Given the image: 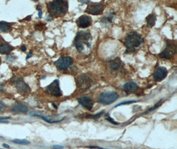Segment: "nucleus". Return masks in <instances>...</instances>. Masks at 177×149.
<instances>
[{
    "label": "nucleus",
    "instance_id": "nucleus-1",
    "mask_svg": "<svg viewBox=\"0 0 177 149\" xmlns=\"http://www.w3.org/2000/svg\"><path fill=\"white\" fill-rule=\"evenodd\" d=\"M144 43V39H143L141 35H140L137 32L133 31L129 33L124 39L123 44L126 47V51L125 53H134Z\"/></svg>",
    "mask_w": 177,
    "mask_h": 149
},
{
    "label": "nucleus",
    "instance_id": "nucleus-2",
    "mask_svg": "<svg viewBox=\"0 0 177 149\" xmlns=\"http://www.w3.org/2000/svg\"><path fill=\"white\" fill-rule=\"evenodd\" d=\"M92 36L90 31H79L77 33L75 39V45L80 53H84L86 48H90Z\"/></svg>",
    "mask_w": 177,
    "mask_h": 149
},
{
    "label": "nucleus",
    "instance_id": "nucleus-3",
    "mask_svg": "<svg viewBox=\"0 0 177 149\" xmlns=\"http://www.w3.org/2000/svg\"><path fill=\"white\" fill-rule=\"evenodd\" d=\"M68 9V3L63 0H57L50 2L48 5V11L50 17H61L67 12Z\"/></svg>",
    "mask_w": 177,
    "mask_h": 149
},
{
    "label": "nucleus",
    "instance_id": "nucleus-4",
    "mask_svg": "<svg viewBox=\"0 0 177 149\" xmlns=\"http://www.w3.org/2000/svg\"><path fill=\"white\" fill-rule=\"evenodd\" d=\"M176 53V43L175 40H167L166 41V47L165 49L159 54L161 58L170 60Z\"/></svg>",
    "mask_w": 177,
    "mask_h": 149
},
{
    "label": "nucleus",
    "instance_id": "nucleus-5",
    "mask_svg": "<svg viewBox=\"0 0 177 149\" xmlns=\"http://www.w3.org/2000/svg\"><path fill=\"white\" fill-rule=\"evenodd\" d=\"M108 71L112 74H117L124 71V63L120 58L111 60L107 63Z\"/></svg>",
    "mask_w": 177,
    "mask_h": 149
},
{
    "label": "nucleus",
    "instance_id": "nucleus-6",
    "mask_svg": "<svg viewBox=\"0 0 177 149\" xmlns=\"http://www.w3.org/2000/svg\"><path fill=\"white\" fill-rule=\"evenodd\" d=\"M119 98V94L115 92H107L99 95L98 101L104 105H109L113 103Z\"/></svg>",
    "mask_w": 177,
    "mask_h": 149
},
{
    "label": "nucleus",
    "instance_id": "nucleus-7",
    "mask_svg": "<svg viewBox=\"0 0 177 149\" xmlns=\"http://www.w3.org/2000/svg\"><path fill=\"white\" fill-rule=\"evenodd\" d=\"M76 83L81 90H86L92 86V79L88 74H82L77 78Z\"/></svg>",
    "mask_w": 177,
    "mask_h": 149
},
{
    "label": "nucleus",
    "instance_id": "nucleus-8",
    "mask_svg": "<svg viewBox=\"0 0 177 149\" xmlns=\"http://www.w3.org/2000/svg\"><path fill=\"white\" fill-rule=\"evenodd\" d=\"M104 8L105 5L104 3H92L90 5H88L86 12L91 15H94V16H98V15H101L103 13Z\"/></svg>",
    "mask_w": 177,
    "mask_h": 149
},
{
    "label": "nucleus",
    "instance_id": "nucleus-9",
    "mask_svg": "<svg viewBox=\"0 0 177 149\" xmlns=\"http://www.w3.org/2000/svg\"><path fill=\"white\" fill-rule=\"evenodd\" d=\"M73 63V60L70 57H62L54 62L55 66L59 70H66Z\"/></svg>",
    "mask_w": 177,
    "mask_h": 149
},
{
    "label": "nucleus",
    "instance_id": "nucleus-10",
    "mask_svg": "<svg viewBox=\"0 0 177 149\" xmlns=\"http://www.w3.org/2000/svg\"><path fill=\"white\" fill-rule=\"evenodd\" d=\"M46 91L49 94L59 97L62 95V92L60 88V84H59L58 80H54L52 83L48 85L46 88Z\"/></svg>",
    "mask_w": 177,
    "mask_h": 149
},
{
    "label": "nucleus",
    "instance_id": "nucleus-11",
    "mask_svg": "<svg viewBox=\"0 0 177 149\" xmlns=\"http://www.w3.org/2000/svg\"><path fill=\"white\" fill-rule=\"evenodd\" d=\"M92 18L91 17L86 16V15H83L80 16L76 21V23L79 28L85 29L88 27H90L92 24Z\"/></svg>",
    "mask_w": 177,
    "mask_h": 149
},
{
    "label": "nucleus",
    "instance_id": "nucleus-12",
    "mask_svg": "<svg viewBox=\"0 0 177 149\" xmlns=\"http://www.w3.org/2000/svg\"><path fill=\"white\" fill-rule=\"evenodd\" d=\"M167 74H168L167 69L165 68V67L163 66L158 67L153 74L154 79L157 81H161L162 80H163L165 78L167 77Z\"/></svg>",
    "mask_w": 177,
    "mask_h": 149
},
{
    "label": "nucleus",
    "instance_id": "nucleus-13",
    "mask_svg": "<svg viewBox=\"0 0 177 149\" xmlns=\"http://www.w3.org/2000/svg\"><path fill=\"white\" fill-rule=\"evenodd\" d=\"M78 102L81 106L88 110H92L94 106V102L88 96H83L78 99Z\"/></svg>",
    "mask_w": 177,
    "mask_h": 149
},
{
    "label": "nucleus",
    "instance_id": "nucleus-14",
    "mask_svg": "<svg viewBox=\"0 0 177 149\" xmlns=\"http://www.w3.org/2000/svg\"><path fill=\"white\" fill-rule=\"evenodd\" d=\"M15 85H16L17 91L22 94H27L31 91V89L29 87V85L25 84L22 80L15 81Z\"/></svg>",
    "mask_w": 177,
    "mask_h": 149
},
{
    "label": "nucleus",
    "instance_id": "nucleus-15",
    "mask_svg": "<svg viewBox=\"0 0 177 149\" xmlns=\"http://www.w3.org/2000/svg\"><path fill=\"white\" fill-rule=\"evenodd\" d=\"M12 111L16 114H25L28 112V107L25 104L17 103L12 107Z\"/></svg>",
    "mask_w": 177,
    "mask_h": 149
},
{
    "label": "nucleus",
    "instance_id": "nucleus-16",
    "mask_svg": "<svg viewBox=\"0 0 177 149\" xmlns=\"http://www.w3.org/2000/svg\"><path fill=\"white\" fill-rule=\"evenodd\" d=\"M123 88L127 94H131V93H134L137 90L138 85L134 81H130V82L125 84L123 85Z\"/></svg>",
    "mask_w": 177,
    "mask_h": 149
},
{
    "label": "nucleus",
    "instance_id": "nucleus-17",
    "mask_svg": "<svg viewBox=\"0 0 177 149\" xmlns=\"http://www.w3.org/2000/svg\"><path fill=\"white\" fill-rule=\"evenodd\" d=\"M13 50V48L8 44H2L0 45V53L8 54Z\"/></svg>",
    "mask_w": 177,
    "mask_h": 149
},
{
    "label": "nucleus",
    "instance_id": "nucleus-18",
    "mask_svg": "<svg viewBox=\"0 0 177 149\" xmlns=\"http://www.w3.org/2000/svg\"><path fill=\"white\" fill-rule=\"evenodd\" d=\"M156 19H157V16L154 13H151L149 15V16L146 18L147 23L149 26H150V27H153L154 24H155Z\"/></svg>",
    "mask_w": 177,
    "mask_h": 149
},
{
    "label": "nucleus",
    "instance_id": "nucleus-19",
    "mask_svg": "<svg viewBox=\"0 0 177 149\" xmlns=\"http://www.w3.org/2000/svg\"><path fill=\"white\" fill-rule=\"evenodd\" d=\"M114 13L112 12L109 13V14L107 15V16H104L102 19V23H106V24H108V23H112L113 19L114 18Z\"/></svg>",
    "mask_w": 177,
    "mask_h": 149
},
{
    "label": "nucleus",
    "instance_id": "nucleus-20",
    "mask_svg": "<svg viewBox=\"0 0 177 149\" xmlns=\"http://www.w3.org/2000/svg\"><path fill=\"white\" fill-rule=\"evenodd\" d=\"M31 116H36V117H40V118H42L43 120H45V121L48 122V123H58V122H60L61 121L62 119H60V120H53V119H49V118H48L47 117H45V116H43V115H40V114H37V113H31L30 114Z\"/></svg>",
    "mask_w": 177,
    "mask_h": 149
},
{
    "label": "nucleus",
    "instance_id": "nucleus-21",
    "mask_svg": "<svg viewBox=\"0 0 177 149\" xmlns=\"http://www.w3.org/2000/svg\"><path fill=\"white\" fill-rule=\"evenodd\" d=\"M11 25L9 23H7V22H1L0 23V31L3 32H6L10 29Z\"/></svg>",
    "mask_w": 177,
    "mask_h": 149
},
{
    "label": "nucleus",
    "instance_id": "nucleus-22",
    "mask_svg": "<svg viewBox=\"0 0 177 149\" xmlns=\"http://www.w3.org/2000/svg\"><path fill=\"white\" fill-rule=\"evenodd\" d=\"M12 142L16 143V144H28L30 143L29 141L25 140V139H14L12 140Z\"/></svg>",
    "mask_w": 177,
    "mask_h": 149
},
{
    "label": "nucleus",
    "instance_id": "nucleus-23",
    "mask_svg": "<svg viewBox=\"0 0 177 149\" xmlns=\"http://www.w3.org/2000/svg\"><path fill=\"white\" fill-rule=\"evenodd\" d=\"M162 103H163V100H161V101H159L158 102L155 106H154L153 108H151V109H150L149 110H148L147 111V112L145 113H149V112H151V111H153V110H154L155 109H157V108H158V107H159L161 104H162Z\"/></svg>",
    "mask_w": 177,
    "mask_h": 149
},
{
    "label": "nucleus",
    "instance_id": "nucleus-24",
    "mask_svg": "<svg viewBox=\"0 0 177 149\" xmlns=\"http://www.w3.org/2000/svg\"><path fill=\"white\" fill-rule=\"evenodd\" d=\"M106 119L107 121H108L109 122H110L111 123H112V124H115V125H118L119 123H117V122H116L115 121L113 120V119H112L111 117H110L109 116H107L106 117Z\"/></svg>",
    "mask_w": 177,
    "mask_h": 149
},
{
    "label": "nucleus",
    "instance_id": "nucleus-25",
    "mask_svg": "<svg viewBox=\"0 0 177 149\" xmlns=\"http://www.w3.org/2000/svg\"><path fill=\"white\" fill-rule=\"evenodd\" d=\"M103 113H104V111H101L100 113H99L98 114H95V115H89L88 117H90L92 118H99L103 114Z\"/></svg>",
    "mask_w": 177,
    "mask_h": 149
},
{
    "label": "nucleus",
    "instance_id": "nucleus-26",
    "mask_svg": "<svg viewBox=\"0 0 177 149\" xmlns=\"http://www.w3.org/2000/svg\"><path fill=\"white\" fill-rule=\"evenodd\" d=\"M134 102H136V101H128V102H123V103H121L120 104H118V105H117L116 107H117L119 106H121V105H125V104L132 103H134Z\"/></svg>",
    "mask_w": 177,
    "mask_h": 149
},
{
    "label": "nucleus",
    "instance_id": "nucleus-27",
    "mask_svg": "<svg viewBox=\"0 0 177 149\" xmlns=\"http://www.w3.org/2000/svg\"><path fill=\"white\" fill-rule=\"evenodd\" d=\"M5 107V106L4 103L2 102V101H0V111H2L4 109Z\"/></svg>",
    "mask_w": 177,
    "mask_h": 149
},
{
    "label": "nucleus",
    "instance_id": "nucleus-28",
    "mask_svg": "<svg viewBox=\"0 0 177 149\" xmlns=\"http://www.w3.org/2000/svg\"><path fill=\"white\" fill-rule=\"evenodd\" d=\"M9 119V117H0V120H5V119Z\"/></svg>",
    "mask_w": 177,
    "mask_h": 149
},
{
    "label": "nucleus",
    "instance_id": "nucleus-29",
    "mask_svg": "<svg viewBox=\"0 0 177 149\" xmlns=\"http://www.w3.org/2000/svg\"><path fill=\"white\" fill-rule=\"evenodd\" d=\"M32 54H32V53H29V54L27 56L26 59L27 60V59H29V58H30L31 57H32Z\"/></svg>",
    "mask_w": 177,
    "mask_h": 149
},
{
    "label": "nucleus",
    "instance_id": "nucleus-30",
    "mask_svg": "<svg viewBox=\"0 0 177 149\" xmlns=\"http://www.w3.org/2000/svg\"><path fill=\"white\" fill-rule=\"evenodd\" d=\"M21 50H23V51H25L26 50V47H25V46H23L21 47Z\"/></svg>",
    "mask_w": 177,
    "mask_h": 149
},
{
    "label": "nucleus",
    "instance_id": "nucleus-31",
    "mask_svg": "<svg viewBox=\"0 0 177 149\" xmlns=\"http://www.w3.org/2000/svg\"><path fill=\"white\" fill-rule=\"evenodd\" d=\"M3 146L4 147H5V148H9L10 147L9 146V145H7V144H3Z\"/></svg>",
    "mask_w": 177,
    "mask_h": 149
},
{
    "label": "nucleus",
    "instance_id": "nucleus-32",
    "mask_svg": "<svg viewBox=\"0 0 177 149\" xmlns=\"http://www.w3.org/2000/svg\"><path fill=\"white\" fill-rule=\"evenodd\" d=\"M39 17H40V18H41V17H42V12H41V11H39Z\"/></svg>",
    "mask_w": 177,
    "mask_h": 149
},
{
    "label": "nucleus",
    "instance_id": "nucleus-33",
    "mask_svg": "<svg viewBox=\"0 0 177 149\" xmlns=\"http://www.w3.org/2000/svg\"><path fill=\"white\" fill-rule=\"evenodd\" d=\"M0 123H8V121H5V120H0Z\"/></svg>",
    "mask_w": 177,
    "mask_h": 149
},
{
    "label": "nucleus",
    "instance_id": "nucleus-34",
    "mask_svg": "<svg viewBox=\"0 0 177 149\" xmlns=\"http://www.w3.org/2000/svg\"><path fill=\"white\" fill-rule=\"evenodd\" d=\"M3 85L2 84H0V90H3Z\"/></svg>",
    "mask_w": 177,
    "mask_h": 149
},
{
    "label": "nucleus",
    "instance_id": "nucleus-35",
    "mask_svg": "<svg viewBox=\"0 0 177 149\" xmlns=\"http://www.w3.org/2000/svg\"><path fill=\"white\" fill-rule=\"evenodd\" d=\"M0 41H1V37H0Z\"/></svg>",
    "mask_w": 177,
    "mask_h": 149
},
{
    "label": "nucleus",
    "instance_id": "nucleus-36",
    "mask_svg": "<svg viewBox=\"0 0 177 149\" xmlns=\"http://www.w3.org/2000/svg\"><path fill=\"white\" fill-rule=\"evenodd\" d=\"M0 62H1V58H0Z\"/></svg>",
    "mask_w": 177,
    "mask_h": 149
},
{
    "label": "nucleus",
    "instance_id": "nucleus-37",
    "mask_svg": "<svg viewBox=\"0 0 177 149\" xmlns=\"http://www.w3.org/2000/svg\"><path fill=\"white\" fill-rule=\"evenodd\" d=\"M0 149H2V148H0Z\"/></svg>",
    "mask_w": 177,
    "mask_h": 149
}]
</instances>
